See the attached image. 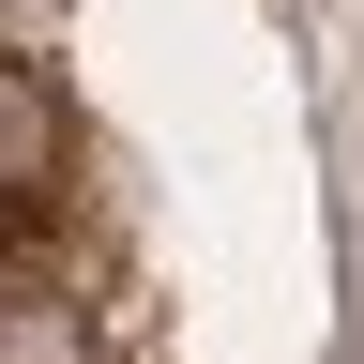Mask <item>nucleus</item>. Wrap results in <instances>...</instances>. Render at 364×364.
Returning <instances> with one entry per match:
<instances>
[{"label":"nucleus","instance_id":"nucleus-1","mask_svg":"<svg viewBox=\"0 0 364 364\" xmlns=\"http://www.w3.org/2000/svg\"><path fill=\"white\" fill-rule=\"evenodd\" d=\"M0 364H91V289L46 243H16V304H0Z\"/></svg>","mask_w":364,"mask_h":364},{"label":"nucleus","instance_id":"nucleus-2","mask_svg":"<svg viewBox=\"0 0 364 364\" xmlns=\"http://www.w3.org/2000/svg\"><path fill=\"white\" fill-rule=\"evenodd\" d=\"M0 122H16V213H46V198H61V182H46V61L0 76Z\"/></svg>","mask_w":364,"mask_h":364}]
</instances>
